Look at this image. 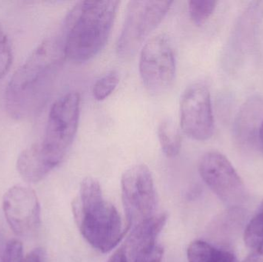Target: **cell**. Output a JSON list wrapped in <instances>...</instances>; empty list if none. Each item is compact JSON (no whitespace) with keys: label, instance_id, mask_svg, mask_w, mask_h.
<instances>
[{"label":"cell","instance_id":"7402d4cb","mask_svg":"<svg viewBox=\"0 0 263 262\" xmlns=\"http://www.w3.org/2000/svg\"><path fill=\"white\" fill-rule=\"evenodd\" d=\"M107 262H128L126 251L123 249H119L109 258Z\"/></svg>","mask_w":263,"mask_h":262},{"label":"cell","instance_id":"2e32d148","mask_svg":"<svg viewBox=\"0 0 263 262\" xmlns=\"http://www.w3.org/2000/svg\"><path fill=\"white\" fill-rule=\"evenodd\" d=\"M120 83V76L117 71H110L99 78L92 88V95L97 101L107 98L117 89Z\"/></svg>","mask_w":263,"mask_h":262},{"label":"cell","instance_id":"8fae6325","mask_svg":"<svg viewBox=\"0 0 263 262\" xmlns=\"http://www.w3.org/2000/svg\"><path fill=\"white\" fill-rule=\"evenodd\" d=\"M263 126V97L249 98L238 112L233 124V135L238 144L250 146L259 142Z\"/></svg>","mask_w":263,"mask_h":262},{"label":"cell","instance_id":"ac0fdd59","mask_svg":"<svg viewBox=\"0 0 263 262\" xmlns=\"http://www.w3.org/2000/svg\"><path fill=\"white\" fill-rule=\"evenodd\" d=\"M163 247L157 243L145 248L134 255V262H162Z\"/></svg>","mask_w":263,"mask_h":262},{"label":"cell","instance_id":"ba28073f","mask_svg":"<svg viewBox=\"0 0 263 262\" xmlns=\"http://www.w3.org/2000/svg\"><path fill=\"white\" fill-rule=\"evenodd\" d=\"M199 172L205 184L230 209H239L247 199L245 185L228 158L215 151L200 158Z\"/></svg>","mask_w":263,"mask_h":262},{"label":"cell","instance_id":"6da1fadb","mask_svg":"<svg viewBox=\"0 0 263 262\" xmlns=\"http://www.w3.org/2000/svg\"><path fill=\"white\" fill-rule=\"evenodd\" d=\"M81 98L69 92L52 104L43 138L20 153L17 170L23 179L38 183L63 163L78 130Z\"/></svg>","mask_w":263,"mask_h":262},{"label":"cell","instance_id":"4fadbf2b","mask_svg":"<svg viewBox=\"0 0 263 262\" xmlns=\"http://www.w3.org/2000/svg\"><path fill=\"white\" fill-rule=\"evenodd\" d=\"M189 262H236L232 252L218 249L205 241H193L187 249Z\"/></svg>","mask_w":263,"mask_h":262},{"label":"cell","instance_id":"9a60e30c","mask_svg":"<svg viewBox=\"0 0 263 262\" xmlns=\"http://www.w3.org/2000/svg\"><path fill=\"white\" fill-rule=\"evenodd\" d=\"M244 240L247 246L252 249L263 244V201L246 229Z\"/></svg>","mask_w":263,"mask_h":262},{"label":"cell","instance_id":"7a4b0ae2","mask_svg":"<svg viewBox=\"0 0 263 262\" xmlns=\"http://www.w3.org/2000/svg\"><path fill=\"white\" fill-rule=\"evenodd\" d=\"M66 58L63 38H48L34 49L6 88V108L11 117L23 119L40 110Z\"/></svg>","mask_w":263,"mask_h":262},{"label":"cell","instance_id":"3957f363","mask_svg":"<svg viewBox=\"0 0 263 262\" xmlns=\"http://www.w3.org/2000/svg\"><path fill=\"white\" fill-rule=\"evenodd\" d=\"M120 2L80 1L64 22L63 37L66 58L77 63L97 56L106 46L114 27Z\"/></svg>","mask_w":263,"mask_h":262},{"label":"cell","instance_id":"30bf717a","mask_svg":"<svg viewBox=\"0 0 263 262\" xmlns=\"http://www.w3.org/2000/svg\"><path fill=\"white\" fill-rule=\"evenodd\" d=\"M3 209L6 221L18 236L32 235L40 225V205L30 188L15 186L5 193Z\"/></svg>","mask_w":263,"mask_h":262},{"label":"cell","instance_id":"44dd1931","mask_svg":"<svg viewBox=\"0 0 263 262\" xmlns=\"http://www.w3.org/2000/svg\"><path fill=\"white\" fill-rule=\"evenodd\" d=\"M21 262H43V253L40 249H37L29 252L24 258H23Z\"/></svg>","mask_w":263,"mask_h":262},{"label":"cell","instance_id":"cb8c5ba5","mask_svg":"<svg viewBox=\"0 0 263 262\" xmlns=\"http://www.w3.org/2000/svg\"><path fill=\"white\" fill-rule=\"evenodd\" d=\"M259 143L263 150V126L262 129H261L260 134H259Z\"/></svg>","mask_w":263,"mask_h":262},{"label":"cell","instance_id":"e0dca14e","mask_svg":"<svg viewBox=\"0 0 263 262\" xmlns=\"http://www.w3.org/2000/svg\"><path fill=\"white\" fill-rule=\"evenodd\" d=\"M217 2L213 0H191L189 2V12L192 21L196 26H202L216 9Z\"/></svg>","mask_w":263,"mask_h":262},{"label":"cell","instance_id":"8992f818","mask_svg":"<svg viewBox=\"0 0 263 262\" xmlns=\"http://www.w3.org/2000/svg\"><path fill=\"white\" fill-rule=\"evenodd\" d=\"M139 74L145 89L153 95H161L173 85L176 63L171 42L159 34L142 46L139 63Z\"/></svg>","mask_w":263,"mask_h":262},{"label":"cell","instance_id":"7c38bea8","mask_svg":"<svg viewBox=\"0 0 263 262\" xmlns=\"http://www.w3.org/2000/svg\"><path fill=\"white\" fill-rule=\"evenodd\" d=\"M167 219V214H159L132 229L128 245L133 256L139 251L156 244V238L162 232Z\"/></svg>","mask_w":263,"mask_h":262},{"label":"cell","instance_id":"9c48e42d","mask_svg":"<svg viewBox=\"0 0 263 262\" xmlns=\"http://www.w3.org/2000/svg\"><path fill=\"white\" fill-rule=\"evenodd\" d=\"M180 125L185 135L196 141H205L214 132L211 97L203 83H193L181 97Z\"/></svg>","mask_w":263,"mask_h":262},{"label":"cell","instance_id":"52a82bcc","mask_svg":"<svg viewBox=\"0 0 263 262\" xmlns=\"http://www.w3.org/2000/svg\"><path fill=\"white\" fill-rule=\"evenodd\" d=\"M121 189L128 229L156 215V189L148 166L137 164L128 169L122 176Z\"/></svg>","mask_w":263,"mask_h":262},{"label":"cell","instance_id":"277c9868","mask_svg":"<svg viewBox=\"0 0 263 262\" xmlns=\"http://www.w3.org/2000/svg\"><path fill=\"white\" fill-rule=\"evenodd\" d=\"M72 212L83 238L91 246L107 253L124 237L121 218L117 208L105 199L100 183L87 177L82 181Z\"/></svg>","mask_w":263,"mask_h":262},{"label":"cell","instance_id":"ffe728a7","mask_svg":"<svg viewBox=\"0 0 263 262\" xmlns=\"http://www.w3.org/2000/svg\"><path fill=\"white\" fill-rule=\"evenodd\" d=\"M242 262H263V244L254 249L253 252Z\"/></svg>","mask_w":263,"mask_h":262},{"label":"cell","instance_id":"603a6c76","mask_svg":"<svg viewBox=\"0 0 263 262\" xmlns=\"http://www.w3.org/2000/svg\"><path fill=\"white\" fill-rule=\"evenodd\" d=\"M6 34H5L4 30L0 24V62H1L2 55H3V43L4 38H6Z\"/></svg>","mask_w":263,"mask_h":262},{"label":"cell","instance_id":"d6986e66","mask_svg":"<svg viewBox=\"0 0 263 262\" xmlns=\"http://www.w3.org/2000/svg\"><path fill=\"white\" fill-rule=\"evenodd\" d=\"M23 258L22 243L16 239L9 241L5 249L2 262H21Z\"/></svg>","mask_w":263,"mask_h":262},{"label":"cell","instance_id":"5b68a950","mask_svg":"<svg viewBox=\"0 0 263 262\" xmlns=\"http://www.w3.org/2000/svg\"><path fill=\"white\" fill-rule=\"evenodd\" d=\"M173 3L168 0L129 2L117 43V55L123 59L134 56L165 18Z\"/></svg>","mask_w":263,"mask_h":262},{"label":"cell","instance_id":"5bb4252c","mask_svg":"<svg viewBox=\"0 0 263 262\" xmlns=\"http://www.w3.org/2000/svg\"><path fill=\"white\" fill-rule=\"evenodd\" d=\"M158 138L162 152L168 158L179 155L182 147V137L176 125L168 119H164L158 126Z\"/></svg>","mask_w":263,"mask_h":262}]
</instances>
